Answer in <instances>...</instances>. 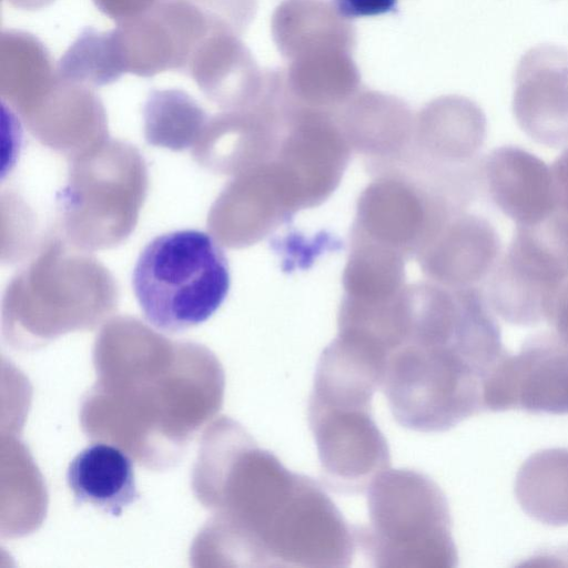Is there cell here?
<instances>
[{
  "mask_svg": "<svg viewBox=\"0 0 568 568\" xmlns=\"http://www.w3.org/2000/svg\"><path fill=\"white\" fill-rule=\"evenodd\" d=\"M132 287L145 320L156 329L181 332L207 321L230 290L227 258L207 233L168 232L140 253Z\"/></svg>",
  "mask_w": 568,
  "mask_h": 568,
  "instance_id": "1",
  "label": "cell"
},
{
  "mask_svg": "<svg viewBox=\"0 0 568 568\" xmlns=\"http://www.w3.org/2000/svg\"><path fill=\"white\" fill-rule=\"evenodd\" d=\"M568 276V207L515 226L506 253L486 278L485 297L504 321L532 326L546 318L550 297Z\"/></svg>",
  "mask_w": 568,
  "mask_h": 568,
  "instance_id": "2",
  "label": "cell"
},
{
  "mask_svg": "<svg viewBox=\"0 0 568 568\" xmlns=\"http://www.w3.org/2000/svg\"><path fill=\"white\" fill-rule=\"evenodd\" d=\"M483 402L493 412L568 414V342L545 332L506 353L484 383Z\"/></svg>",
  "mask_w": 568,
  "mask_h": 568,
  "instance_id": "3",
  "label": "cell"
},
{
  "mask_svg": "<svg viewBox=\"0 0 568 568\" xmlns=\"http://www.w3.org/2000/svg\"><path fill=\"white\" fill-rule=\"evenodd\" d=\"M189 0H161L150 10L119 22L112 30L125 73L153 77L186 70L199 44L212 32Z\"/></svg>",
  "mask_w": 568,
  "mask_h": 568,
  "instance_id": "4",
  "label": "cell"
},
{
  "mask_svg": "<svg viewBox=\"0 0 568 568\" xmlns=\"http://www.w3.org/2000/svg\"><path fill=\"white\" fill-rule=\"evenodd\" d=\"M519 128L548 148L568 145V54L555 47L531 49L519 63L513 100Z\"/></svg>",
  "mask_w": 568,
  "mask_h": 568,
  "instance_id": "5",
  "label": "cell"
},
{
  "mask_svg": "<svg viewBox=\"0 0 568 568\" xmlns=\"http://www.w3.org/2000/svg\"><path fill=\"white\" fill-rule=\"evenodd\" d=\"M481 175L491 202L515 226L536 224L560 204L551 168L519 146L494 149Z\"/></svg>",
  "mask_w": 568,
  "mask_h": 568,
  "instance_id": "6",
  "label": "cell"
},
{
  "mask_svg": "<svg viewBox=\"0 0 568 568\" xmlns=\"http://www.w3.org/2000/svg\"><path fill=\"white\" fill-rule=\"evenodd\" d=\"M67 481L78 504L120 516L139 499L133 463L119 447L95 443L69 464Z\"/></svg>",
  "mask_w": 568,
  "mask_h": 568,
  "instance_id": "7",
  "label": "cell"
},
{
  "mask_svg": "<svg viewBox=\"0 0 568 568\" xmlns=\"http://www.w3.org/2000/svg\"><path fill=\"white\" fill-rule=\"evenodd\" d=\"M500 251V239L489 221L471 214L457 216L437 252L436 273L457 288L475 286L488 277Z\"/></svg>",
  "mask_w": 568,
  "mask_h": 568,
  "instance_id": "8",
  "label": "cell"
},
{
  "mask_svg": "<svg viewBox=\"0 0 568 568\" xmlns=\"http://www.w3.org/2000/svg\"><path fill=\"white\" fill-rule=\"evenodd\" d=\"M515 495L535 520L556 527L568 525V448L530 455L518 469Z\"/></svg>",
  "mask_w": 568,
  "mask_h": 568,
  "instance_id": "9",
  "label": "cell"
},
{
  "mask_svg": "<svg viewBox=\"0 0 568 568\" xmlns=\"http://www.w3.org/2000/svg\"><path fill=\"white\" fill-rule=\"evenodd\" d=\"M57 72L60 78L88 88L119 80L125 68L112 30L85 28L61 57Z\"/></svg>",
  "mask_w": 568,
  "mask_h": 568,
  "instance_id": "10",
  "label": "cell"
},
{
  "mask_svg": "<svg viewBox=\"0 0 568 568\" xmlns=\"http://www.w3.org/2000/svg\"><path fill=\"white\" fill-rule=\"evenodd\" d=\"M51 57L33 34L7 30L0 37V78L2 88L39 90L57 79Z\"/></svg>",
  "mask_w": 568,
  "mask_h": 568,
  "instance_id": "11",
  "label": "cell"
},
{
  "mask_svg": "<svg viewBox=\"0 0 568 568\" xmlns=\"http://www.w3.org/2000/svg\"><path fill=\"white\" fill-rule=\"evenodd\" d=\"M336 12L345 19L381 16L397 10L398 0H332Z\"/></svg>",
  "mask_w": 568,
  "mask_h": 568,
  "instance_id": "12",
  "label": "cell"
},
{
  "mask_svg": "<svg viewBox=\"0 0 568 568\" xmlns=\"http://www.w3.org/2000/svg\"><path fill=\"white\" fill-rule=\"evenodd\" d=\"M545 320L552 327V332L568 342V276L550 297Z\"/></svg>",
  "mask_w": 568,
  "mask_h": 568,
  "instance_id": "13",
  "label": "cell"
},
{
  "mask_svg": "<svg viewBox=\"0 0 568 568\" xmlns=\"http://www.w3.org/2000/svg\"><path fill=\"white\" fill-rule=\"evenodd\" d=\"M94 6L103 14L116 21V23L136 17L161 0H92Z\"/></svg>",
  "mask_w": 568,
  "mask_h": 568,
  "instance_id": "14",
  "label": "cell"
},
{
  "mask_svg": "<svg viewBox=\"0 0 568 568\" xmlns=\"http://www.w3.org/2000/svg\"><path fill=\"white\" fill-rule=\"evenodd\" d=\"M551 171L559 200L568 207V148L554 161Z\"/></svg>",
  "mask_w": 568,
  "mask_h": 568,
  "instance_id": "15",
  "label": "cell"
},
{
  "mask_svg": "<svg viewBox=\"0 0 568 568\" xmlns=\"http://www.w3.org/2000/svg\"><path fill=\"white\" fill-rule=\"evenodd\" d=\"M54 0H7V2L21 10L34 11L50 6Z\"/></svg>",
  "mask_w": 568,
  "mask_h": 568,
  "instance_id": "16",
  "label": "cell"
}]
</instances>
